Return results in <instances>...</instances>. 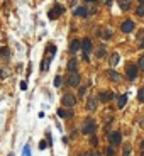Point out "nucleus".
Listing matches in <instances>:
<instances>
[{
  "label": "nucleus",
  "mask_w": 144,
  "mask_h": 156,
  "mask_svg": "<svg viewBox=\"0 0 144 156\" xmlns=\"http://www.w3.org/2000/svg\"><path fill=\"white\" fill-rule=\"evenodd\" d=\"M112 98H115V93L114 92H100V95H98V100L100 102H108Z\"/></svg>",
  "instance_id": "obj_10"
},
{
  "label": "nucleus",
  "mask_w": 144,
  "mask_h": 156,
  "mask_svg": "<svg viewBox=\"0 0 144 156\" xmlns=\"http://www.w3.org/2000/svg\"><path fill=\"white\" fill-rule=\"evenodd\" d=\"M0 56L3 59H10V49H9L7 46H2V48H0Z\"/></svg>",
  "instance_id": "obj_17"
},
{
  "label": "nucleus",
  "mask_w": 144,
  "mask_h": 156,
  "mask_svg": "<svg viewBox=\"0 0 144 156\" xmlns=\"http://www.w3.org/2000/svg\"><path fill=\"white\" fill-rule=\"evenodd\" d=\"M120 141H122V134H120V132H110V134H108V143H110V146H117V144H120Z\"/></svg>",
  "instance_id": "obj_4"
},
{
  "label": "nucleus",
  "mask_w": 144,
  "mask_h": 156,
  "mask_svg": "<svg viewBox=\"0 0 144 156\" xmlns=\"http://www.w3.org/2000/svg\"><path fill=\"white\" fill-rule=\"evenodd\" d=\"M63 14H65V7L61 3H56L53 9L48 12V17H49V20H56L59 15H63Z\"/></svg>",
  "instance_id": "obj_2"
},
{
  "label": "nucleus",
  "mask_w": 144,
  "mask_h": 156,
  "mask_svg": "<svg viewBox=\"0 0 144 156\" xmlns=\"http://www.w3.org/2000/svg\"><path fill=\"white\" fill-rule=\"evenodd\" d=\"M119 7H120L122 10H129V9H131V2H129V0H119Z\"/></svg>",
  "instance_id": "obj_18"
},
{
  "label": "nucleus",
  "mask_w": 144,
  "mask_h": 156,
  "mask_svg": "<svg viewBox=\"0 0 144 156\" xmlns=\"http://www.w3.org/2000/svg\"><path fill=\"white\" fill-rule=\"evenodd\" d=\"M83 156H97V153H93V151H87Z\"/></svg>",
  "instance_id": "obj_36"
},
{
  "label": "nucleus",
  "mask_w": 144,
  "mask_h": 156,
  "mask_svg": "<svg viewBox=\"0 0 144 156\" xmlns=\"http://www.w3.org/2000/svg\"><path fill=\"white\" fill-rule=\"evenodd\" d=\"M46 146H48V141H41L39 143V149H46Z\"/></svg>",
  "instance_id": "obj_34"
},
{
  "label": "nucleus",
  "mask_w": 144,
  "mask_h": 156,
  "mask_svg": "<svg viewBox=\"0 0 144 156\" xmlns=\"http://www.w3.org/2000/svg\"><path fill=\"white\" fill-rule=\"evenodd\" d=\"M127 97H129L127 93H122V95L117 97V107H119V109H124V105L127 104Z\"/></svg>",
  "instance_id": "obj_14"
},
{
  "label": "nucleus",
  "mask_w": 144,
  "mask_h": 156,
  "mask_svg": "<svg viewBox=\"0 0 144 156\" xmlns=\"http://www.w3.org/2000/svg\"><path fill=\"white\" fill-rule=\"evenodd\" d=\"M97 56H98V58H105V56H107V49H105V46H100V48L97 49Z\"/></svg>",
  "instance_id": "obj_20"
},
{
  "label": "nucleus",
  "mask_w": 144,
  "mask_h": 156,
  "mask_svg": "<svg viewBox=\"0 0 144 156\" xmlns=\"http://www.w3.org/2000/svg\"><path fill=\"white\" fill-rule=\"evenodd\" d=\"M61 104L65 105V107H75V104H76V97L75 95H71V93H65L63 95V98H61Z\"/></svg>",
  "instance_id": "obj_3"
},
{
  "label": "nucleus",
  "mask_w": 144,
  "mask_h": 156,
  "mask_svg": "<svg viewBox=\"0 0 144 156\" xmlns=\"http://www.w3.org/2000/svg\"><path fill=\"white\" fill-rule=\"evenodd\" d=\"M105 3H107L108 7H110V5H112V0H105Z\"/></svg>",
  "instance_id": "obj_39"
},
{
  "label": "nucleus",
  "mask_w": 144,
  "mask_h": 156,
  "mask_svg": "<svg viewBox=\"0 0 144 156\" xmlns=\"http://www.w3.org/2000/svg\"><path fill=\"white\" fill-rule=\"evenodd\" d=\"M141 156H144V151H143V153H141Z\"/></svg>",
  "instance_id": "obj_42"
},
{
  "label": "nucleus",
  "mask_w": 144,
  "mask_h": 156,
  "mask_svg": "<svg viewBox=\"0 0 144 156\" xmlns=\"http://www.w3.org/2000/svg\"><path fill=\"white\" fill-rule=\"evenodd\" d=\"M92 48H93V44H92V41L88 38H85L83 41H81V49H83V53H85V54H88V53H90Z\"/></svg>",
  "instance_id": "obj_9"
},
{
  "label": "nucleus",
  "mask_w": 144,
  "mask_h": 156,
  "mask_svg": "<svg viewBox=\"0 0 144 156\" xmlns=\"http://www.w3.org/2000/svg\"><path fill=\"white\" fill-rule=\"evenodd\" d=\"M85 93H87V87H80L78 88V97H83Z\"/></svg>",
  "instance_id": "obj_24"
},
{
  "label": "nucleus",
  "mask_w": 144,
  "mask_h": 156,
  "mask_svg": "<svg viewBox=\"0 0 144 156\" xmlns=\"http://www.w3.org/2000/svg\"><path fill=\"white\" fill-rule=\"evenodd\" d=\"M137 98H139V102H144V88H141L137 92Z\"/></svg>",
  "instance_id": "obj_26"
},
{
  "label": "nucleus",
  "mask_w": 144,
  "mask_h": 156,
  "mask_svg": "<svg viewBox=\"0 0 144 156\" xmlns=\"http://www.w3.org/2000/svg\"><path fill=\"white\" fill-rule=\"evenodd\" d=\"M78 156H83V155H78Z\"/></svg>",
  "instance_id": "obj_43"
},
{
  "label": "nucleus",
  "mask_w": 144,
  "mask_h": 156,
  "mask_svg": "<svg viewBox=\"0 0 144 156\" xmlns=\"http://www.w3.org/2000/svg\"><path fill=\"white\" fill-rule=\"evenodd\" d=\"M46 139H48V146L51 148V146H53V139H51V134H49V132L46 134Z\"/></svg>",
  "instance_id": "obj_31"
},
{
  "label": "nucleus",
  "mask_w": 144,
  "mask_h": 156,
  "mask_svg": "<svg viewBox=\"0 0 144 156\" xmlns=\"http://www.w3.org/2000/svg\"><path fill=\"white\" fill-rule=\"evenodd\" d=\"M139 48H141V49H144V39H143V41H141V44H139Z\"/></svg>",
  "instance_id": "obj_38"
},
{
  "label": "nucleus",
  "mask_w": 144,
  "mask_h": 156,
  "mask_svg": "<svg viewBox=\"0 0 144 156\" xmlns=\"http://www.w3.org/2000/svg\"><path fill=\"white\" fill-rule=\"evenodd\" d=\"M122 155H124V156H129V155H131V146H129V144H126V146H124Z\"/></svg>",
  "instance_id": "obj_25"
},
{
  "label": "nucleus",
  "mask_w": 144,
  "mask_h": 156,
  "mask_svg": "<svg viewBox=\"0 0 144 156\" xmlns=\"http://www.w3.org/2000/svg\"><path fill=\"white\" fill-rule=\"evenodd\" d=\"M0 78H7V71L3 68H0Z\"/></svg>",
  "instance_id": "obj_35"
},
{
  "label": "nucleus",
  "mask_w": 144,
  "mask_h": 156,
  "mask_svg": "<svg viewBox=\"0 0 144 156\" xmlns=\"http://www.w3.org/2000/svg\"><path fill=\"white\" fill-rule=\"evenodd\" d=\"M76 68H78V61H76V58H71L68 61V66H66L68 73H70V75H71V73H76Z\"/></svg>",
  "instance_id": "obj_11"
},
{
  "label": "nucleus",
  "mask_w": 144,
  "mask_h": 156,
  "mask_svg": "<svg viewBox=\"0 0 144 156\" xmlns=\"http://www.w3.org/2000/svg\"><path fill=\"white\" fill-rule=\"evenodd\" d=\"M49 65H51V59H49V58L42 59V63H41V71H48V68H49Z\"/></svg>",
  "instance_id": "obj_19"
},
{
  "label": "nucleus",
  "mask_w": 144,
  "mask_h": 156,
  "mask_svg": "<svg viewBox=\"0 0 144 156\" xmlns=\"http://www.w3.org/2000/svg\"><path fill=\"white\" fill-rule=\"evenodd\" d=\"M141 148H143V149H144V139H143V141H141Z\"/></svg>",
  "instance_id": "obj_40"
},
{
  "label": "nucleus",
  "mask_w": 144,
  "mask_h": 156,
  "mask_svg": "<svg viewBox=\"0 0 144 156\" xmlns=\"http://www.w3.org/2000/svg\"><path fill=\"white\" fill-rule=\"evenodd\" d=\"M97 131V122L93 120V119H87L85 120V124H83V127H81V132L85 134V136H90Z\"/></svg>",
  "instance_id": "obj_1"
},
{
  "label": "nucleus",
  "mask_w": 144,
  "mask_h": 156,
  "mask_svg": "<svg viewBox=\"0 0 144 156\" xmlns=\"http://www.w3.org/2000/svg\"><path fill=\"white\" fill-rule=\"evenodd\" d=\"M58 117H61V119H70V117H73V112L71 110H65V109H58Z\"/></svg>",
  "instance_id": "obj_15"
},
{
  "label": "nucleus",
  "mask_w": 144,
  "mask_h": 156,
  "mask_svg": "<svg viewBox=\"0 0 144 156\" xmlns=\"http://www.w3.org/2000/svg\"><path fill=\"white\" fill-rule=\"evenodd\" d=\"M54 87H56V88H58V87H61V77H59V75L54 78Z\"/></svg>",
  "instance_id": "obj_27"
},
{
  "label": "nucleus",
  "mask_w": 144,
  "mask_h": 156,
  "mask_svg": "<svg viewBox=\"0 0 144 156\" xmlns=\"http://www.w3.org/2000/svg\"><path fill=\"white\" fill-rule=\"evenodd\" d=\"M134 29H136V24H134V20H124V22H122V26H120V31H122V32H132V31H134Z\"/></svg>",
  "instance_id": "obj_6"
},
{
  "label": "nucleus",
  "mask_w": 144,
  "mask_h": 156,
  "mask_svg": "<svg viewBox=\"0 0 144 156\" xmlns=\"http://www.w3.org/2000/svg\"><path fill=\"white\" fill-rule=\"evenodd\" d=\"M78 49H81V41H78V39H73L71 42H70V51H71L73 54H75Z\"/></svg>",
  "instance_id": "obj_13"
},
{
  "label": "nucleus",
  "mask_w": 144,
  "mask_h": 156,
  "mask_svg": "<svg viewBox=\"0 0 144 156\" xmlns=\"http://www.w3.org/2000/svg\"><path fill=\"white\" fill-rule=\"evenodd\" d=\"M139 2H141V3H144V0H139Z\"/></svg>",
  "instance_id": "obj_41"
},
{
  "label": "nucleus",
  "mask_w": 144,
  "mask_h": 156,
  "mask_svg": "<svg viewBox=\"0 0 144 156\" xmlns=\"http://www.w3.org/2000/svg\"><path fill=\"white\" fill-rule=\"evenodd\" d=\"M127 78L132 81V80H136V77H137V66L136 65H129L127 66V71H126Z\"/></svg>",
  "instance_id": "obj_7"
},
{
  "label": "nucleus",
  "mask_w": 144,
  "mask_h": 156,
  "mask_svg": "<svg viewBox=\"0 0 144 156\" xmlns=\"http://www.w3.org/2000/svg\"><path fill=\"white\" fill-rule=\"evenodd\" d=\"M108 78H110L112 81H115V83H119V81H120V75H119L115 70H108Z\"/></svg>",
  "instance_id": "obj_16"
},
{
  "label": "nucleus",
  "mask_w": 144,
  "mask_h": 156,
  "mask_svg": "<svg viewBox=\"0 0 144 156\" xmlns=\"http://www.w3.org/2000/svg\"><path fill=\"white\" fill-rule=\"evenodd\" d=\"M115 155V149H114V146H108L107 149H105V156H114Z\"/></svg>",
  "instance_id": "obj_23"
},
{
  "label": "nucleus",
  "mask_w": 144,
  "mask_h": 156,
  "mask_svg": "<svg viewBox=\"0 0 144 156\" xmlns=\"http://www.w3.org/2000/svg\"><path fill=\"white\" fill-rule=\"evenodd\" d=\"M137 66H139V70H143V71H144V56H141V58H139V63H137Z\"/></svg>",
  "instance_id": "obj_29"
},
{
  "label": "nucleus",
  "mask_w": 144,
  "mask_h": 156,
  "mask_svg": "<svg viewBox=\"0 0 144 156\" xmlns=\"http://www.w3.org/2000/svg\"><path fill=\"white\" fill-rule=\"evenodd\" d=\"M119 54H117V53H112V54H110V66H115V65H117V63H119Z\"/></svg>",
  "instance_id": "obj_21"
},
{
  "label": "nucleus",
  "mask_w": 144,
  "mask_h": 156,
  "mask_svg": "<svg viewBox=\"0 0 144 156\" xmlns=\"http://www.w3.org/2000/svg\"><path fill=\"white\" fill-rule=\"evenodd\" d=\"M73 15H76V17H83V19H85V17L88 15V10H87L85 7H76V9L73 10Z\"/></svg>",
  "instance_id": "obj_12"
},
{
  "label": "nucleus",
  "mask_w": 144,
  "mask_h": 156,
  "mask_svg": "<svg viewBox=\"0 0 144 156\" xmlns=\"http://www.w3.org/2000/svg\"><path fill=\"white\" fill-rule=\"evenodd\" d=\"M97 105H98V100L95 97H88V100H87V110H90V112L97 110Z\"/></svg>",
  "instance_id": "obj_8"
},
{
  "label": "nucleus",
  "mask_w": 144,
  "mask_h": 156,
  "mask_svg": "<svg viewBox=\"0 0 144 156\" xmlns=\"http://www.w3.org/2000/svg\"><path fill=\"white\" fill-rule=\"evenodd\" d=\"M110 36H112V32H110L108 29H105V31H104V39H110Z\"/></svg>",
  "instance_id": "obj_32"
},
{
  "label": "nucleus",
  "mask_w": 144,
  "mask_h": 156,
  "mask_svg": "<svg viewBox=\"0 0 144 156\" xmlns=\"http://www.w3.org/2000/svg\"><path fill=\"white\" fill-rule=\"evenodd\" d=\"M136 15L144 17V3H139V5H137V9H136Z\"/></svg>",
  "instance_id": "obj_22"
},
{
  "label": "nucleus",
  "mask_w": 144,
  "mask_h": 156,
  "mask_svg": "<svg viewBox=\"0 0 144 156\" xmlns=\"http://www.w3.org/2000/svg\"><path fill=\"white\" fill-rule=\"evenodd\" d=\"M80 81H81V78L78 73H71V75H68V85L73 87V88H76V87H80Z\"/></svg>",
  "instance_id": "obj_5"
},
{
  "label": "nucleus",
  "mask_w": 144,
  "mask_h": 156,
  "mask_svg": "<svg viewBox=\"0 0 144 156\" xmlns=\"http://www.w3.org/2000/svg\"><path fill=\"white\" fill-rule=\"evenodd\" d=\"M90 143H92V146H97V144H98V139H97V136H92Z\"/></svg>",
  "instance_id": "obj_33"
},
{
  "label": "nucleus",
  "mask_w": 144,
  "mask_h": 156,
  "mask_svg": "<svg viewBox=\"0 0 144 156\" xmlns=\"http://www.w3.org/2000/svg\"><path fill=\"white\" fill-rule=\"evenodd\" d=\"M87 3H97V2H100V0H85Z\"/></svg>",
  "instance_id": "obj_37"
},
{
  "label": "nucleus",
  "mask_w": 144,
  "mask_h": 156,
  "mask_svg": "<svg viewBox=\"0 0 144 156\" xmlns=\"http://www.w3.org/2000/svg\"><path fill=\"white\" fill-rule=\"evenodd\" d=\"M22 155H24V156H31V148H29V146H24V151H22Z\"/></svg>",
  "instance_id": "obj_28"
},
{
  "label": "nucleus",
  "mask_w": 144,
  "mask_h": 156,
  "mask_svg": "<svg viewBox=\"0 0 144 156\" xmlns=\"http://www.w3.org/2000/svg\"><path fill=\"white\" fill-rule=\"evenodd\" d=\"M19 87H20V90H22V92H24V90H27V81H26V80H22Z\"/></svg>",
  "instance_id": "obj_30"
}]
</instances>
